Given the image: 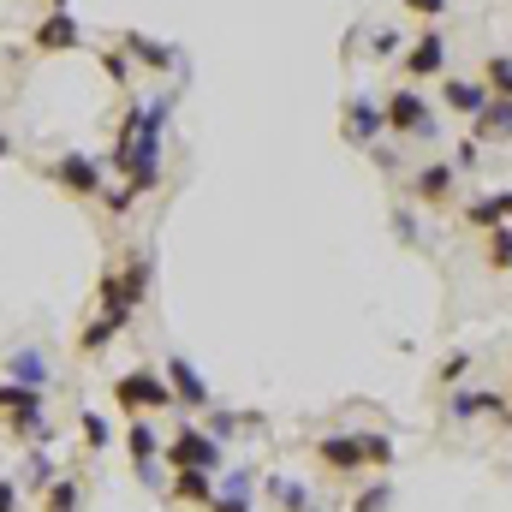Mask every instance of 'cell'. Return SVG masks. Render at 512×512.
<instances>
[{"instance_id":"b9f144b4","label":"cell","mask_w":512,"mask_h":512,"mask_svg":"<svg viewBox=\"0 0 512 512\" xmlns=\"http://www.w3.org/2000/svg\"><path fill=\"white\" fill-rule=\"evenodd\" d=\"M48 6H72V0H48Z\"/></svg>"},{"instance_id":"e575fe53","label":"cell","mask_w":512,"mask_h":512,"mask_svg":"<svg viewBox=\"0 0 512 512\" xmlns=\"http://www.w3.org/2000/svg\"><path fill=\"white\" fill-rule=\"evenodd\" d=\"M370 54H376V60H393V54H399V30H393V24L370 30Z\"/></svg>"},{"instance_id":"f546056e","label":"cell","mask_w":512,"mask_h":512,"mask_svg":"<svg viewBox=\"0 0 512 512\" xmlns=\"http://www.w3.org/2000/svg\"><path fill=\"white\" fill-rule=\"evenodd\" d=\"M239 429H245V417H239V411H227V405L215 399V405H209V435H215V441L227 447V441H233Z\"/></svg>"},{"instance_id":"4316f807","label":"cell","mask_w":512,"mask_h":512,"mask_svg":"<svg viewBox=\"0 0 512 512\" xmlns=\"http://www.w3.org/2000/svg\"><path fill=\"white\" fill-rule=\"evenodd\" d=\"M393 501H399V489H393L387 477H376V483H364V489L346 501V512H393Z\"/></svg>"},{"instance_id":"ffe728a7","label":"cell","mask_w":512,"mask_h":512,"mask_svg":"<svg viewBox=\"0 0 512 512\" xmlns=\"http://www.w3.org/2000/svg\"><path fill=\"white\" fill-rule=\"evenodd\" d=\"M477 233H495V227H512V191H483V197H471L465 209H459Z\"/></svg>"},{"instance_id":"836d02e7","label":"cell","mask_w":512,"mask_h":512,"mask_svg":"<svg viewBox=\"0 0 512 512\" xmlns=\"http://www.w3.org/2000/svg\"><path fill=\"white\" fill-rule=\"evenodd\" d=\"M477 155H483V143H477V137H459V149H453V167H459V173H477V167H483Z\"/></svg>"},{"instance_id":"d590c367","label":"cell","mask_w":512,"mask_h":512,"mask_svg":"<svg viewBox=\"0 0 512 512\" xmlns=\"http://www.w3.org/2000/svg\"><path fill=\"white\" fill-rule=\"evenodd\" d=\"M411 18H423V24H435V18H447V0H399Z\"/></svg>"},{"instance_id":"60d3db41","label":"cell","mask_w":512,"mask_h":512,"mask_svg":"<svg viewBox=\"0 0 512 512\" xmlns=\"http://www.w3.org/2000/svg\"><path fill=\"white\" fill-rule=\"evenodd\" d=\"M310 512H334V507H328V501H316V507H310Z\"/></svg>"},{"instance_id":"2e32d148","label":"cell","mask_w":512,"mask_h":512,"mask_svg":"<svg viewBox=\"0 0 512 512\" xmlns=\"http://www.w3.org/2000/svg\"><path fill=\"white\" fill-rule=\"evenodd\" d=\"M447 417L453 423H477V417H512V411H507V399L489 393V387H453L447 393Z\"/></svg>"},{"instance_id":"8d00e7d4","label":"cell","mask_w":512,"mask_h":512,"mask_svg":"<svg viewBox=\"0 0 512 512\" xmlns=\"http://www.w3.org/2000/svg\"><path fill=\"white\" fill-rule=\"evenodd\" d=\"M465 376H471V352H453V358L441 364V382H447V387H459Z\"/></svg>"},{"instance_id":"4dcf8cb0","label":"cell","mask_w":512,"mask_h":512,"mask_svg":"<svg viewBox=\"0 0 512 512\" xmlns=\"http://www.w3.org/2000/svg\"><path fill=\"white\" fill-rule=\"evenodd\" d=\"M78 429H84V447H90V453H108L114 429H108V417H102V411H84V417H78Z\"/></svg>"},{"instance_id":"5bb4252c","label":"cell","mask_w":512,"mask_h":512,"mask_svg":"<svg viewBox=\"0 0 512 512\" xmlns=\"http://www.w3.org/2000/svg\"><path fill=\"white\" fill-rule=\"evenodd\" d=\"M209 512H256V471L251 465H227V471H221Z\"/></svg>"},{"instance_id":"1f68e13d","label":"cell","mask_w":512,"mask_h":512,"mask_svg":"<svg viewBox=\"0 0 512 512\" xmlns=\"http://www.w3.org/2000/svg\"><path fill=\"white\" fill-rule=\"evenodd\" d=\"M96 66H102V78H108V84H120V90L131 84V54H126V48H102V60H96Z\"/></svg>"},{"instance_id":"52a82bcc","label":"cell","mask_w":512,"mask_h":512,"mask_svg":"<svg viewBox=\"0 0 512 512\" xmlns=\"http://www.w3.org/2000/svg\"><path fill=\"white\" fill-rule=\"evenodd\" d=\"M42 173H48V179H54L66 197H84V203L108 191V167H102V155H84V149H66V155H54Z\"/></svg>"},{"instance_id":"d4e9b609","label":"cell","mask_w":512,"mask_h":512,"mask_svg":"<svg viewBox=\"0 0 512 512\" xmlns=\"http://www.w3.org/2000/svg\"><path fill=\"white\" fill-rule=\"evenodd\" d=\"M84 507V477H54L42 489V512H78Z\"/></svg>"},{"instance_id":"d6986e66","label":"cell","mask_w":512,"mask_h":512,"mask_svg":"<svg viewBox=\"0 0 512 512\" xmlns=\"http://www.w3.org/2000/svg\"><path fill=\"white\" fill-rule=\"evenodd\" d=\"M6 382H18V387H48V382H54V364H48V352H42V346H18V352H6Z\"/></svg>"},{"instance_id":"9a60e30c","label":"cell","mask_w":512,"mask_h":512,"mask_svg":"<svg viewBox=\"0 0 512 512\" xmlns=\"http://www.w3.org/2000/svg\"><path fill=\"white\" fill-rule=\"evenodd\" d=\"M131 54V66H149L155 78H167V72H179L185 66V54L173 48V42H155V36H143V30H126V42H120Z\"/></svg>"},{"instance_id":"30bf717a","label":"cell","mask_w":512,"mask_h":512,"mask_svg":"<svg viewBox=\"0 0 512 512\" xmlns=\"http://www.w3.org/2000/svg\"><path fill=\"white\" fill-rule=\"evenodd\" d=\"M399 72H405L411 84H423V78H447V36H441V24H423V30L405 42Z\"/></svg>"},{"instance_id":"484cf974","label":"cell","mask_w":512,"mask_h":512,"mask_svg":"<svg viewBox=\"0 0 512 512\" xmlns=\"http://www.w3.org/2000/svg\"><path fill=\"white\" fill-rule=\"evenodd\" d=\"M126 328H114L108 316H96V322H84V334H78V358H102L114 340H120Z\"/></svg>"},{"instance_id":"83f0119b","label":"cell","mask_w":512,"mask_h":512,"mask_svg":"<svg viewBox=\"0 0 512 512\" xmlns=\"http://www.w3.org/2000/svg\"><path fill=\"white\" fill-rule=\"evenodd\" d=\"M483 262H489L495 274H512V227H495V233H483Z\"/></svg>"},{"instance_id":"ac0fdd59","label":"cell","mask_w":512,"mask_h":512,"mask_svg":"<svg viewBox=\"0 0 512 512\" xmlns=\"http://www.w3.org/2000/svg\"><path fill=\"white\" fill-rule=\"evenodd\" d=\"M471 137H477L483 149H489V143H495V149L512 143V96H489V102H483V114L471 120Z\"/></svg>"},{"instance_id":"603a6c76","label":"cell","mask_w":512,"mask_h":512,"mask_svg":"<svg viewBox=\"0 0 512 512\" xmlns=\"http://www.w3.org/2000/svg\"><path fill=\"white\" fill-rule=\"evenodd\" d=\"M262 489H268V507L274 512H310L316 501H322V495H316L310 483H298V477H268Z\"/></svg>"},{"instance_id":"3957f363","label":"cell","mask_w":512,"mask_h":512,"mask_svg":"<svg viewBox=\"0 0 512 512\" xmlns=\"http://www.w3.org/2000/svg\"><path fill=\"white\" fill-rule=\"evenodd\" d=\"M393 441L382 429H340V435H322L316 441V465L334 471V477H358V471H387L393 465Z\"/></svg>"},{"instance_id":"8992f818","label":"cell","mask_w":512,"mask_h":512,"mask_svg":"<svg viewBox=\"0 0 512 512\" xmlns=\"http://www.w3.org/2000/svg\"><path fill=\"white\" fill-rule=\"evenodd\" d=\"M114 405L126 417H155V411H173V387L155 364H137L126 376H114Z\"/></svg>"},{"instance_id":"7a4b0ae2","label":"cell","mask_w":512,"mask_h":512,"mask_svg":"<svg viewBox=\"0 0 512 512\" xmlns=\"http://www.w3.org/2000/svg\"><path fill=\"white\" fill-rule=\"evenodd\" d=\"M149 280H155V256L143 251V245L120 251V262H108L102 280H96V316H108L114 328H131V316L149 298Z\"/></svg>"},{"instance_id":"8fae6325","label":"cell","mask_w":512,"mask_h":512,"mask_svg":"<svg viewBox=\"0 0 512 512\" xmlns=\"http://www.w3.org/2000/svg\"><path fill=\"white\" fill-rule=\"evenodd\" d=\"M340 137L352 143V149H376L387 137V114L376 96H346V108H340Z\"/></svg>"},{"instance_id":"44dd1931","label":"cell","mask_w":512,"mask_h":512,"mask_svg":"<svg viewBox=\"0 0 512 512\" xmlns=\"http://www.w3.org/2000/svg\"><path fill=\"white\" fill-rule=\"evenodd\" d=\"M215 471H173L167 477V501H185V507H209L215 501Z\"/></svg>"},{"instance_id":"ab89813d","label":"cell","mask_w":512,"mask_h":512,"mask_svg":"<svg viewBox=\"0 0 512 512\" xmlns=\"http://www.w3.org/2000/svg\"><path fill=\"white\" fill-rule=\"evenodd\" d=\"M370 161H376V173H399V155H393L387 143H376V149H370Z\"/></svg>"},{"instance_id":"e0dca14e","label":"cell","mask_w":512,"mask_h":512,"mask_svg":"<svg viewBox=\"0 0 512 512\" xmlns=\"http://www.w3.org/2000/svg\"><path fill=\"white\" fill-rule=\"evenodd\" d=\"M483 102H489V84H483V78H459V72H447V78H441V108H447V114L477 120V114H483Z\"/></svg>"},{"instance_id":"6da1fadb","label":"cell","mask_w":512,"mask_h":512,"mask_svg":"<svg viewBox=\"0 0 512 512\" xmlns=\"http://www.w3.org/2000/svg\"><path fill=\"white\" fill-rule=\"evenodd\" d=\"M167 126H173V90H155V96H131L120 126H114V143L102 155V167L131 185L137 197H149L161 185V143H167Z\"/></svg>"},{"instance_id":"9c48e42d","label":"cell","mask_w":512,"mask_h":512,"mask_svg":"<svg viewBox=\"0 0 512 512\" xmlns=\"http://www.w3.org/2000/svg\"><path fill=\"white\" fill-rule=\"evenodd\" d=\"M405 191L417 197V209H453V203H459V167H453L447 155L417 161V167L405 173Z\"/></svg>"},{"instance_id":"f1b7e54d","label":"cell","mask_w":512,"mask_h":512,"mask_svg":"<svg viewBox=\"0 0 512 512\" xmlns=\"http://www.w3.org/2000/svg\"><path fill=\"white\" fill-rule=\"evenodd\" d=\"M483 84H489V96H512V54H489L483 60Z\"/></svg>"},{"instance_id":"ba28073f","label":"cell","mask_w":512,"mask_h":512,"mask_svg":"<svg viewBox=\"0 0 512 512\" xmlns=\"http://www.w3.org/2000/svg\"><path fill=\"white\" fill-rule=\"evenodd\" d=\"M161 459H167V471H215V477L227 471V447L209 429H191V423L161 447Z\"/></svg>"},{"instance_id":"f35d334b","label":"cell","mask_w":512,"mask_h":512,"mask_svg":"<svg viewBox=\"0 0 512 512\" xmlns=\"http://www.w3.org/2000/svg\"><path fill=\"white\" fill-rule=\"evenodd\" d=\"M18 501H24V489L12 477H0V512H18Z\"/></svg>"},{"instance_id":"cb8c5ba5","label":"cell","mask_w":512,"mask_h":512,"mask_svg":"<svg viewBox=\"0 0 512 512\" xmlns=\"http://www.w3.org/2000/svg\"><path fill=\"white\" fill-rule=\"evenodd\" d=\"M126 453H131V465H155L161 459V435H155L149 417H131L126 423Z\"/></svg>"},{"instance_id":"4fadbf2b","label":"cell","mask_w":512,"mask_h":512,"mask_svg":"<svg viewBox=\"0 0 512 512\" xmlns=\"http://www.w3.org/2000/svg\"><path fill=\"white\" fill-rule=\"evenodd\" d=\"M161 376H167V387H173V405H179V411H209V405H215V393H209V382H203V370H197L185 352H167Z\"/></svg>"},{"instance_id":"277c9868","label":"cell","mask_w":512,"mask_h":512,"mask_svg":"<svg viewBox=\"0 0 512 512\" xmlns=\"http://www.w3.org/2000/svg\"><path fill=\"white\" fill-rule=\"evenodd\" d=\"M382 114H387V137H399V143H435L441 137V114L417 84H399L382 102Z\"/></svg>"},{"instance_id":"5b68a950","label":"cell","mask_w":512,"mask_h":512,"mask_svg":"<svg viewBox=\"0 0 512 512\" xmlns=\"http://www.w3.org/2000/svg\"><path fill=\"white\" fill-rule=\"evenodd\" d=\"M0 417H6V429H12V441H24V447L48 441V387L0 382Z\"/></svg>"},{"instance_id":"d6a6232c","label":"cell","mask_w":512,"mask_h":512,"mask_svg":"<svg viewBox=\"0 0 512 512\" xmlns=\"http://www.w3.org/2000/svg\"><path fill=\"white\" fill-rule=\"evenodd\" d=\"M393 239H399V245H417V239H423L417 209H393Z\"/></svg>"},{"instance_id":"7402d4cb","label":"cell","mask_w":512,"mask_h":512,"mask_svg":"<svg viewBox=\"0 0 512 512\" xmlns=\"http://www.w3.org/2000/svg\"><path fill=\"white\" fill-rule=\"evenodd\" d=\"M54 477H60V471H54V453H48V447H24V459H18V477H12V483H18L24 495H42Z\"/></svg>"},{"instance_id":"7c38bea8","label":"cell","mask_w":512,"mask_h":512,"mask_svg":"<svg viewBox=\"0 0 512 512\" xmlns=\"http://www.w3.org/2000/svg\"><path fill=\"white\" fill-rule=\"evenodd\" d=\"M30 48L36 54H78L84 24L72 18V6H48V18H36V30H30Z\"/></svg>"},{"instance_id":"74e56055","label":"cell","mask_w":512,"mask_h":512,"mask_svg":"<svg viewBox=\"0 0 512 512\" xmlns=\"http://www.w3.org/2000/svg\"><path fill=\"white\" fill-rule=\"evenodd\" d=\"M102 203H108V215H126L131 203H137V191H131V185H120V191H102Z\"/></svg>"}]
</instances>
